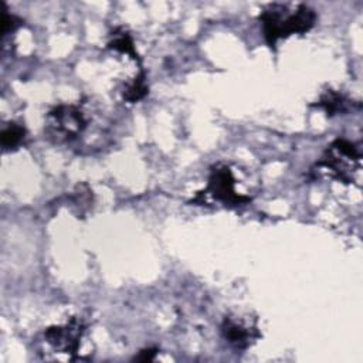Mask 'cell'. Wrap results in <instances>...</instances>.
Listing matches in <instances>:
<instances>
[{
	"mask_svg": "<svg viewBox=\"0 0 363 363\" xmlns=\"http://www.w3.org/2000/svg\"><path fill=\"white\" fill-rule=\"evenodd\" d=\"M287 6L274 4L264 9L258 20L263 28V35L268 47L274 49L280 39H287L291 35H304L316 23V13L309 6L301 4L292 13H287Z\"/></svg>",
	"mask_w": 363,
	"mask_h": 363,
	"instance_id": "cell-1",
	"label": "cell"
},
{
	"mask_svg": "<svg viewBox=\"0 0 363 363\" xmlns=\"http://www.w3.org/2000/svg\"><path fill=\"white\" fill-rule=\"evenodd\" d=\"M359 162L360 152L356 145L347 139L338 138L328 146L322 160H319L316 166L325 167L335 179L350 184Z\"/></svg>",
	"mask_w": 363,
	"mask_h": 363,
	"instance_id": "cell-2",
	"label": "cell"
},
{
	"mask_svg": "<svg viewBox=\"0 0 363 363\" xmlns=\"http://www.w3.org/2000/svg\"><path fill=\"white\" fill-rule=\"evenodd\" d=\"M87 126L81 109L76 105H59L47 115L46 132L54 142H70L80 136Z\"/></svg>",
	"mask_w": 363,
	"mask_h": 363,
	"instance_id": "cell-3",
	"label": "cell"
},
{
	"mask_svg": "<svg viewBox=\"0 0 363 363\" xmlns=\"http://www.w3.org/2000/svg\"><path fill=\"white\" fill-rule=\"evenodd\" d=\"M199 198L210 196L216 202L229 208H237L251 202V198L244 196L236 191V179L229 166L219 165L212 169L209 176L208 188L199 192Z\"/></svg>",
	"mask_w": 363,
	"mask_h": 363,
	"instance_id": "cell-4",
	"label": "cell"
},
{
	"mask_svg": "<svg viewBox=\"0 0 363 363\" xmlns=\"http://www.w3.org/2000/svg\"><path fill=\"white\" fill-rule=\"evenodd\" d=\"M84 332V325L77 318H73L66 325L50 326L44 332L46 340L56 349L64 353H76L80 346V339Z\"/></svg>",
	"mask_w": 363,
	"mask_h": 363,
	"instance_id": "cell-5",
	"label": "cell"
},
{
	"mask_svg": "<svg viewBox=\"0 0 363 363\" xmlns=\"http://www.w3.org/2000/svg\"><path fill=\"white\" fill-rule=\"evenodd\" d=\"M222 335L232 346L237 349L249 347L253 339V332L233 318H225L222 323Z\"/></svg>",
	"mask_w": 363,
	"mask_h": 363,
	"instance_id": "cell-6",
	"label": "cell"
},
{
	"mask_svg": "<svg viewBox=\"0 0 363 363\" xmlns=\"http://www.w3.org/2000/svg\"><path fill=\"white\" fill-rule=\"evenodd\" d=\"M346 105H347V101L342 94H339L333 90H329L312 107L322 108L326 112L328 117H333V115H338L340 112H345Z\"/></svg>",
	"mask_w": 363,
	"mask_h": 363,
	"instance_id": "cell-7",
	"label": "cell"
},
{
	"mask_svg": "<svg viewBox=\"0 0 363 363\" xmlns=\"http://www.w3.org/2000/svg\"><path fill=\"white\" fill-rule=\"evenodd\" d=\"M26 138V129L22 125L11 124L6 126L2 133H0V142H2L4 149H16L22 145V142Z\"/></svg>",
	"mask_w": 363,
	"mask_h": 363,
	"instance_id": "cell-8",
	"label": "cell"
},
{
	"mask_svg": "<svg viewBox=\"0 0 363 363\" xmlns=\"http://www.w3.org/2000/svg\"><path fill=\"white\" fill-rule=\"evenodd\" d=\"M149 93V88L146 85V76L142 71L131 84H128V87L124 91V100L126 102H138L141 100H143Z\"/></svg>",
	"mask_w": 363,
	"mask_h": 363,
	"instance_id": "cell-9",
	"label": "cell"
},
{
	"mask_svg": "<svg viewBox=\"0 0 363 363\" xmlns=\"http://www.w3.org/2000/svg\"><path fill=\"white\" fill-rule=\"evenodd\" d=\"M108 49H112V50H117V52L129 54L133 60H138V53H136V50H135L133 40H132V37H131L126 32H124V30H117V32H115L114 39L108 43Z\"/></svg>",
	"mask_w": 363,
	"mask_h": 363,
	"instance_id": "cell-10",
	"label": "cell"
},
{
	"mask_svg": "<svg viewBox=\"0 0 363 363\" xmlns=\"http://www.w3.org/2000/svg\"><path fill=\"white\" fill-rule=\"evenodd\" d=\"M19 26H22V20L13 15H9L6 11L2 15V36H6L11 32H15Z\"/></svg>",
	"mask_w": 363,
	"mask_h": 363,
	"instance_id": "cell-11",
	"label": "cell"
},
{
	"mask_svg": "<svg viewBox=\"0 0 363 363\" xmlns=\"http://www.w3.org/2000/svg\"><path fill=\"white\" fill-rule=\"evenodd\" d=\"M157 349L156 347H148V349H143L139 352L138 356H135V360H139V362H152L155 359V356L157 355Z\"/></svg>",
	"mask_w": 363,
	"mask_h": 363,
	"instance_id": "cell-12",
	"label": "cell"
}]
</instances>
